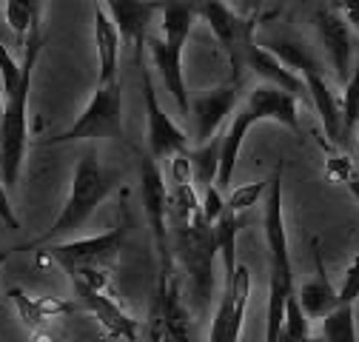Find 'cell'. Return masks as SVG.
Returning <instances> with one entry per match:
<instances>
[{"instance_id": "36", "label": "cell", "mask_w": 359, "mask_h": 342, "mask_svg": "<svg viewBox=\"0 0 359 342\" xmlns=\"http://www.w3.org/2000/svg\"><path fill=\"white\" fill-rule=\"evenodd\" d=\"M18 251H23V245H15V248H0V266H4V263H9V260H12V256H15ZM0 311H4V306H0Z\"/></svg>"}, {"instance_id": "17", "label": "cell", "mask_w": 359, "mask_h": 342, "mask_svg": "<svg viewBox=\"0 0 359 342\" xmlns=\"http://www.w3.org/2000/svg\"><path fill=\"white\" fill-rule=\"evenodd\" d=\"M103 6L111 15L114 26L120 29V37L134 46L137 63H143V49L151 37L149 29L154 18L163 12V0H103Z\"/></svg>"}, {"instance_id": "23", "label": "cell", "mask_w": 359, "mask_h": 342, "mask_svg": "<svg viewBox=\"0 0 359 342\" xmlns=\"http://www.w3.org/2000/svg\"><path fill=\"white\" fill-rule=\"evenodd\" d=\"M219 149H222V137H214V140L197 146L194 151H189L191 175H194V183L200 189L217 186V177H219Z\"/></svg>"}, {"instance_id": "40", "label": "cell", "mask_w": 359, "mask_h": 342, "mask_svg": "<svg viewBox=\"0 0 359 342\" xmlns=\"http://www.w3.org/2000/svg\"><path fill=\"white\" fill-rule=\"evenodd\" d=\"M356 140H359V125H356Z\"/></svg>"}, {"instance_id": "4", "label": "cell", "mask_w": 359, "mask_h": 342, "mask_svg": "<svg viewBox=\"0 0 359 342\" xmlns=\"http://www.w3.org/2000/svg\"><path fill=\"white\" fill-rule=\"evenodd\" d=\"M257 123H280L291 132H299V106L297 97L277 89V86L259 83L248 92L245 103L234 111L229 132L222 135V149H219V177H217V189H229L231 177H234V165L240 160L245 135L251 132V125Z\"/></svg>"}, {"instance_id": "24", "label": "cell", "mask_w": 359, "mask_h": 342, "mask_svg": "<svg viewBox=\"0 0 359 342\" xmlns=\"http://www.w3.org/2000/svg\"><path fill=\"white\" fill-rule=\"evenodd\" d=\"M320 336H323L325 342H359L353 306H339L337 311H331V314L323 320Z\"/></svg>"}, {"instance_id": "10", "label": "cell", "mask_w": 359, "mask_h": 342, "mask_svg": "<svg viewBox=\"0 0 359 342\" xmlns=\"http://www.w3.org/2000/svg\"><path fill=\"white\" fill-rule=\"evenodd\" d=\"M123 242H126V228L117 226V228H111L106 234H97V237L52 242L43 254H46L52 263H57L66 274L77 271V268H106V271H111L120 251H123Z\"/></svg>"}, {"instance_id": "32", "label": "cell", "mask_w": 359, "mask_h": 342, "mask_svg": "<svg viewBox=\"0 0 359 342\" xmlns=\"http://www.w3.org/2000/svg\"><path fill=\"white\" fill-rule=\"evenodd\" d=\"M337 6L342 12V18L348 20V26L359 34V0H337Z\"/></svg>"}, {"instance_id": "33", "label": "cell", "mask_w": 359, "mask_h": 342, "mask_svg": "<svg viewBox=\"0 0 359 342\" xmlns=\"http://www.w3.org/2000/svg\"><path fill=\"white\" fill-rule=\"evenodd\" d=\"M149 339L146 342H163V334H160V322H157V317L154 314H149Z\"/></svg>"}, {"instance_id": "27", "label": "cell", "mask_w": 359, "mask_h": 342, "mask_svg": "<svg viewBox=\"0 0 359 342\" xmlns=\"http://www.w3.org/2000/svg\"><path fill=\"white\" fill-rule=\"evenodd\" d=\"M20 77H23V63H18L12 52L6 49V43L0 40V83H4V97H9L18 89Z\"/></svg>"}, {"instance_id": "19", "label": "cell", "mask_w": 359, "mask_h": 342, "mask_svg": "<svg viewBox=\"0 0 359 342\" xmlns=\"http://www.w3.org/2000/svg\"><path fill=\"white\" fill-rule=\"evenodd\" d=\"M245 69H251L262 83L277 86V89H283V92H288V95H294V97L308 95L305 80H302L297 71H291L277 55H271V52H268L262 43H257V40L251 43L248 52H245Z\"/></svg>"}, {"instance_id": "26", "label": "cell", "mask_w": 359, "mask_h": 342, "mask_svg": "<svg viewBox=\"0 0 359 342\" xmlns=\"http://www.w3.org/2000/svg\"><path fill=\"white\" fill-rule=\"evenodd\" d=\"M268 186H271V180H257V183L237 186V189L226 197V208H229V211H234V214L248 211L251 205H257V200H259L262 194H268Z\"/></svg>"}, {"instance_id": "29", "label": "cell", "mask_w": 359, "mask_h": 342, "mask_svg": "<svg viewBox=\"0 0 359 342\" xmlns=\"http://www.w3.org/2000/svg\"><path fill=\"white\" fill-rule=\"evenodd\" d=\"M200 203H203V214H205V220L214 226L222 214H226V197H222V191L217 189V186H208V189H203V197H200Z\"/></svg>"}, {"instance_id": "30", "label": "cell", "mask_w": 359, "mask_h": 342, "mask_svg": "<svg viewBox=\"0 0 359 342\" xmlns=\"http://www.w3.org/2000/svg\"><path fill=\"white\" fill-rule=\"evenodd\" d=\"M0 220L6 223V228H20V220H18V214H15V205L9 200V189L0 183Z\"/></svg>"}, {"instance_id": "12", "label": "cell", "mask_w": 359, "mask_h": 342, "mask_svg": "<svg viewBox=\"0 0 359 342\" xmlns=\"http://www.w3.org/2000/svg\"><path fill=\"white\" fill-rule=\"evenodd\" d=\"M248 296H251V271L248 266L240 263L234 274L222 277V294H219V306L211 320L208 342H240Z\"/></svg>"}, {"instance_id": "18", "label": "cell", "mask_w": 359, "mask_h": 342, "mask_svg": "<svg viewBox=\"0 0 359 342\" xmlns=\"http://www.w3.org/2000/svg\"><path fill=\"white\" fill-rule=\"evenodd\" d=\"M305 80V89H308V97L317 109L320 120H323V128H325V137L339 146L342 143V106H339V97L337 92L331 89V83L325 80V71H323V63L311 66L299 74Z\"/></svg>"}, {"instance_id": "16", "label": "cell", "mask_w": 359, "mask_h": 342, "mask_svg": "<svg viewBox=\"0 0 359 342\" xmlns=\"http://www.w3.org/2000/svg\"><path fill=\"white\" fill-rule=\"evenodd\" d=\"M77 294V303L83 311H88L103 328L106 336L111 339H126V342H137L140 336V322L134 320L128 311H123V306L114 299L111 288L100 291V288H88V285H72Z\"/></svg>"}, {"instance_id": "8", "label": "cell", "mask_w": 359, "mask_h": 342, "mask_svg": "<svg viewBox=\"0 0 359 342\" xmlns=\"http://www.w3.org/2000/svg\"><path fill=\"white\" fill-rule=\"evenodd\" d=\"M140 189L143 208L154 237V251L160 263V277L174 274V254H171V228H168V183L160 171V163L151 154L140 157Z\"/></svg>"}, {"instance_id": "13", "label": "cell", "mask_w": 359, "mask_h": 342, "mask_svg": "<svg viewBox=\"0 0 359 342\" xmlns=\"http://www.w3.org/2000/svg\"><path fill=\"white\" fill-rule=\"evenodd\" d=\"M151 314L160 322L163 342H197V322L183 299V282L177 274L157 277V296Z\"/></svg>"}, {"instance_id": "39", "label": "cell", "mask_w": 359, "mask_h": 342, "mask_svg": "<svg viewBox=\"0 0 359 342\" xmlns=\"http://www.w3.org/2000/svg\"><path fill=\"white\" fill-rule=\"evenodd\" d=\"M299 4H302V6H305V4H311V0H299Z\"/></svg>"}, {"instance_id": "20", "label": "cell", "mask_w": 359, "mask_h": 342, "mask_svg": "<svg viewBox=\"0 0 359 342\" xmlns=\"http://www.w3.org/2000/svg\"><path fill=\"white\" fill-rule=\"evenodd\" d=\"M313 263H317V274H313L299 291H297V299L302 311L308 314V320H325L331 311H337L342 303H339V288L328 280L325 274V266H323V254L313 242Z\"/></svg>"}, {"instance_id": "31", "label": "cell", "mask_w": 359, "mask_h": 342, "mask_svg": "<svg viewBox=\"0 0 359 342\" xmlns=\"http://www.w3.org/2000/svg\"><path fill=\"white\" fill-rule=\"evenodd\" d=\"M226 4H229L237 15H243V18H248V20H257L265 0H226Z\"/></svg>"}, {"instance_id": "2", "label": "cell", "mask_w": 359, "mask_h": 342, "mask_svg": "<svg viewBox=\"0 0 359 342\" xmlns=\"http://www.w3.org/2000/svg\"><path fill=\"white\" fill-rule=\"evenodd\" d=\"M265 245H268V311H265V342H280L285 325L288 299L297 294L294 288V263L288 248V228L283 214V163L274 168L271 186L265 194Z\"/></svg>"}, {"instance_id": "3", "label": "cell", "mask_w": 359, "mask_h": 342, "mask_svg": "<svg viewBox=\"0 0 359 342\" xmlns=\"http://www.w3.org/2000/svg\"><path fill=\"white\" fill-rule=\"evenodd\" d=\"M117 183H120V171L103 165L95 149L83 151V157L74 165L72 189H69V197H66L60 214L34 242H26L23 251L40 248V245H52V242H63V237H69L77 228H83L88 220H92V214L97 211V205L117 189Z\"/></svg>"}, {"instance_id": "25", "label": "cell", "mask_w": 359, "mask_h": 342, "mask_svg": "<svg viewBox=\"0 0 359 342\" xmlns=\"http://www.w3.org/2000/svg\"><path fill=\"white\" fill-rule=\"evenodd\" d=\"M339 106H342V140H345L356 132V125H359V57H356L351 80L342 86Z\"/></svg>"}, {"instance_id": "1", "label": "cell", "mask_w": 359, "mask_h": 342, "mask_svg": "<svg viewBox=\"0 0 359 342\" xmlns=\"http://www.w3.org/2000/svg\"><path fill=\"white\" fill-rule=\"evenodd\" d=\"M168 228H171V254L189 277L191 296L205 308L214 291V263L219 256L214 226L205 220L203 203L194 183L168 186Z\"/></svg>"}, {"instance_id": "21", "label": "cell", "mask_w": 359, "mask_h": 342, "mask_svg": "<svg viewBox=\"0 0 359 342\" xmlns=\"http://www.w3.org/2000/svg\"><path fill=\"white\" fill-rule=\"evenodd\" d=\"M120 29L103 4H95V46H97V86L117 83L120 66Z\"/></svg>"}, {"instance_id": "9", "label": "cell", "mask_w": 359, "mask_h": 342, "mask_svg": "<svg viewBox=\"0 0 359 342\" xmlns=\"http://www.w3.org/2000/svg\"><path fill=\"white\" fill-rule=\"evenodd\" d=\"M197 18L208 23V29L214 32L217 43L231 63V77L240 80V74L245 71V52L254 43L257 20L237 15L226 0H197Z\"/></svg>"}, {"instance_id": "15", "label": "cell", "mask_w": 359, "mask_h": 342, "mask_svg": "<svg viewBox=\"0 0 359 342\" xmlns=\"http://www.w3.org/2000/svg\"><path fill=\"white\" fill-rule=\"evenodd\" d=\"M240 89H243V83L231 77L229 83L217 86V89H208V92L191 97L189 114H191V123H194V140H197V146L214 140L217 132H219V125L226 123V117L231 111H237Z\"/></svg>"}, {"instance_id": "5", "label": "cell", "mask_w": 359, "mask_h": 342, "mask_svg": "<svg viewBox=\"0 0 359 342\" xmlns=\"http://www.w3.org/2000/svg\"><path fill=\"white\" fill-rule=\"evenodd\" d=\"M197 20V0H163L160 12V34H151L146 49L151 55V63L165 86V92L174 97L180 114L189 117L191 97L186 89L183 74V49L191 34V26Z\"/></svg>"}, {"instance_id": "34", "label": "cell", "mask_w": 359, "mask_h": 342, "mask_svg": "<svg viewBox=\"0 0 359 342\" xmlns=\"http://www.w3.org/2000/svg\"><path fill=\"white\" fill-rule=\"evenodd\" d=\"M32 342H63V339H57L52 331H46V328H34L32 331Z\"/></svg>"}, {"instance_id": "11", "label": "cell", "mask_w": 359, "mask_h": 342, "mask_svg": "<svg viewBox=\"0 0 359 342\" xmlns=\"http://www.w3.org/2000/svg\"><path fill=\"white\" fill-rule=\"evenodd\" d=\"M140 80H143V103H146V143H149V154L160 163V160H171L177 154H189V137L180 128L168 111L160 106L157 89L151 71L140 63Z\"/></svg>"}, {"instance_id": "37", "label": "cell", "mask_w": 359, "mask_h": 342, "mask_svg": "<svg viewBox=\"0 0 359 342\" xmlns=\"http://www.w3.org/2000/svg\"><path fill=\"white\" fill-rule=\"evenodd\" d=\"M4 106H6V97H4V92H0V120H4Z\"/></svg>"}, {"instance_id": "7", "label": "cell", "mask_w": 359, "mask_h": 342, "mask_svg": "<svg viewBox=\"0 0 359 342\" xmlns=\"http://www.w3.org/2000/svg\"><path fill=\"white\" fill-rule=\"evenodd\" d=\"M123 137V92L120 80L109 86H97L92 100L86 103L80 117L60 132L57 137H49L43 146H66V143H83V140H111Z\"/></svg>"}, {"instance_id": "28", "label": "cell", "mask_w": 359, "mask_h": 342, "mask_svg": "<svg viewBox=\"0 0 359 342\" xmlns=\"http://www.w3.org/2000/svg\"><path fill=\"white\" fill-rule=\"evenodd\" d=\"M356 299H359V254L351 260V266L345 268V277L339 282V303L356 306Z\"/></svg>"}, {"instance_id": "6", "label": "cell", "mask_w": 359, "mask_h": 342, "mask_svg": "<svg viewBox=\"0 0 359 342\" xmlns=\"http://www.w3.org/2000/svg\"><path fill=\"white\" fill-rule=\"evenodd\" d=\"M43 49V32L40 23L29 32L23 43V77L18 89L6 97L4 120H0V183L15 189L20 180V168L29 149V95H32V77L37 69V57Z\"/></svg>"}, {"instance_id": "22", "label": "cell", "mask_w": 359, "mask_h": 342, "mask_svg": "<svg viewBox=\"0 0 359 342\" xmlns=\"http://www.w3.org/2000/svg\"><path fill=\"white\" fill-rule=\"evenodd\" d=\"M9 296H12V303L18 306V314L26 322L29 331L40 328L52 317L80 311V303H66V299H57V296H29L23 288H9Z\"/></svg>"}, {"instance_id": "38", "label": "cell", "mask_w": 359, "mask_h": 342, "mask_svg": "<svg viewBox=\"0 0 359 342\" xmlns=\"http://www.w3.org/2000/svg\"><path fill=\"white\" fill-rule=\"evenodd\" d=\"M308 342H325V339H323V336H311Z\"/></svg>"}, {"instance_id": "14", "label": "cell", "mask_w": 359, "mask_h": 342, "mask_svg": "<svg viewBox=\"0 0 359 342\" xmlns=\"http://www.w3.org/2000/svg\"><path fill=\"white\" fill-rule=\"evenodd\" d=\"M313 32H317L320 46L325 49V57L337 74V80L345 86L353 74V29L348 26V20L342 18L339 6H320L313 12Z\"/></svg>"}, {"instance_id": "35", "label": "cell", "mask_w": 359, "mask_h": 342, "mask_svg": "<svg viewBox=\"0 0 359 342\" xmlns=\"http://www.w3.org/2000/svg\"><path fill=\"white\" fill-rule=\"evenodd\" d=\"M345 186H348V191L353 194V200L359 203V175H356V171H351V175L345 177Z\"/></svg>"}, {"instance_id": "41", "label": "cell", "mask_w": 359, "mask_h": 342, "mask_svg": "<svg viewBox=\"0 0 359 342\" xmlns=\"http://www.w3.org/2000/svg\"><path fill=\"white\" fill-rule=\"evenodd\" d=\"M92 4H95V0H92ZM97 4H103V0H97Z\"/></svg>"}]
</instances>
